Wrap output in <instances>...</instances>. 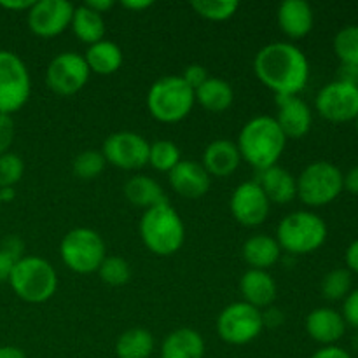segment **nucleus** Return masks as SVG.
<instances>
[{"mask_svg": "<svg viewBox=\"0 0 358 358\" xmlns=\"http://www.w3.org/2000/svg\"><path fill=\"white\" fill-rule=\"evenodd\" d=\"M254 72L275 96H297L310 80V62L290 42H269L255 55Z\"/></svg>", "mask_w": 358, "mask_h": 358, "instance_id": "obj_1", "label": "nucleus"}, {"mask_svg": "<svg viewBox=\"0 0 358 358\" xmlns=\"http://www.w3.org/2000/svg\"><path fill=\"white\" fill-rule=\"evenodd\" d=\"M238 150L241 159L257 171L276 166L285 150L287 138L278 122L271 115H257L245 122L238 135Z\"/></svg>", "mask_w": 358, "mask_h": 358, "instance_id": "obj_2", "label": "nucleus"}, {"mask_svg": "<svg viewBox=\"0 0 358 358\" xmlns=\"http://www.w3.org/2000/svg\"><path fill=\"white\" fill-rule=\"evenodd\" d=\"M138 229L143 245L159 257L177 254L185 241L184 220L168 201L145 210Z\"/></svg>", "mask_w": 358, "mask_h": 358, "instance_id": "obj_3", "label": "nucleus"}, {"mask_svg": "<svg viewBox=\"0 0 358 358\" xmlns=\"http://www.w3.org/2000/svg\"><path fill=\"white\" fill-rule=\"evenodd\" d=\"M327 224L320 215L308 210L292 212L280 220L276 241L282 252L290 255H306L317 252L327 240Z\"/></svg>", "mask_w": 358, "mask_h": 358, "instance_id": "obj_4", "label": "nucleus"}, {"mask_svg": "<svg viewBox=\"0 0 358 358\" xmlns=\"http://www.w3.org/2000/svg\"><path fill=\"white\" fill-rule=\"evenodd\" d=\"M9 285L21 301L41 304L56 294L58 273L45 259L37 255H23L10 273Z\"/></svg>", "mask_w": 358, "mask_h": 358, "instance_id": "obj_5", "label": "nucleus"}, {"mask_svg": "<svg viewBox=\"0 0 358 358\" xmlns=\"http://www.w3.org/2000/svg\"><path fill=\"white\" fill-rule=\"evenodd\" d=\"M194 103V90H191L180 76L161 77L147 93V108L150 115L164 124L184 121L192 112Z\"/></svg>", "mask_w": 358, "mask_h": 358, "instance_id": "obj_6", "label": "nucleus"}, {"mask_svg": "<svg viewBox=\"0 0 358 358\" xmlns=\"http://www.w3.org/2000/svg\"><path fill=\"white\" fill-rule=\"evenodd\" d=\"M59 257L70 271L77 275H91L98 271L107 257V247L103 238L94 229L76 227L63 236L59 243Z\"/></svg>", "mask_w": 358, "mask_h": 358, "instance_id": "obj_7", "label": "nucleus"}, {"mask_svg": "<svg viewBox=\"0 0 358 358\" xmlns=\"http://www.w3.org/2000/svg\"><path fill=\"white\" fill-rule=\"evenodd\" d=\"M343 189V171L329 161L308 164L297 177V198L311 208L332 203Z\"/></svg>", "mask_w": 358, "mask_h": 358, "instance_id": "obj_8", "label": "nucleus"}, {"mask_svg": "<svg viewBox=\"0 0 358 358\" xmlns=\"http://www.w3.org/2000/svg\"><path fill=\"white\" fill-rule=\"evenodd\" d=\"M262 331H264L262 311L243 301L231 303L217 317V334L227 345H248L255 341Z\"/></svg>", "mask_w": 358, "mask_h": 358, "instance_id": "obj_9", "label": "nucleus"}, {"mask_svg": "<svg viewBox=\"0 0 358 358\" xmlns=\"http://www.w3.org/2000/svg\"><path fill=\"white\" fill-rule=\"evenodd\" d=\"M31 79L23 59L13 51L0 49V114L10 115L28 101Z\"/></svg>", "mask_w": 358, "mask_h": 358, "instance_id": "obj_10", "label": "nucleus"}, {"mask_svg": "<svg viewBox=\"0 0 358 358\" xmlns=\"http://www.w3.org/2000/svg\"><path fill=\"white\" fill-rule=\"evenodd\" d=\"M90 66L83 55L65 51L56 55L45 69V84L59 96H72L79 93L90 80Z\"/></svg>", "mask_w": 358, "mask_h": 358, "instance_id": "obj_11", "label": "nucleus"}, {"mask_svg": "<svg viewBox=\"0 0 358 358\" xmlns=\"http://www.w3.org/2000/svg\"><path fill=\"white\" fill-rule=\"evenodd\" d=\"M150 143L135 131H117L105 138L101 154L108 164L121 170H140L149 163Z\"/></svg>", "mask_w": 358, "mask_h": 358, "instance_id": "obj_12", "label": "nucleus"}, {"mask_svg": "<svg viewBox=\"0 0 358 358\" xmlns=\"http://www.w3.org/2000/svg\"><path fill=\"white\" fill-rule=\"evenodd\" d=\"M317 112L331 122H348L358 117V87L355 84L332 80L315 98Z\"/></svg>", "mask_w": 358, "mask_h": 358, "instance_id": "obj_13", "label": "nucleus"}, {"mask_svg": "<svg viewBox=\"0 0 358 358\" xmlns=\"http://www.w3.org/2000/svg\"><path fill=\"white\" fill-rule=\"evenodd\" d=\"M73 3L66 0H38L27 10L28 27L38 37H56L70 27Z\"/></svg>", "mask_w": 358, "mask_h": 358, "instance_id": "obj_14", "label": "nucleus"}, {"mask_svg": "<svg viewBox=\"0 0 358 358\" xmlns=\"http://www.w3.org/2000/svg\"><path fill=\"white\" fill-rule=\"evenodd\" d=\"M269 208H271V203L255 180L243 182L231 194V213L236 222L245 227L261 226L268 219Z\"/></svg>", "mask_w": 358, "mask_h": 358, "instance_id": "obj_15", "label": "nucleus"}, {"mask_svg": "<svg viewBox=\"0 0 358 358\" xmlns=\"http://www.w3.org/2000/svg\"><path fill=\"white\" fill-rule=\"evenodd\" d=\"M276 122L287 140H299L310 133L313 114L306 101L299 96H276Z\"/></svg>", "mask_w": 358, "mask_h": 358, "instance_id": "obj_16", "label": "nucleus"}, {"mask_svg": "<svg viewBox=\"0 0 358 358\" xmlns=\"http://www.w3.org/2000/svg\"><path fill=\"white\" fill-rule=\"evenodd\" d=\"M170 185L178 196L185 199H199L210 191L212 177L196 161H180L173 170L168 173Z\"/></svg>", "mask_w": 358, "mask_h": 358, "instance_id": "obj_17", "label": "nucleus"}, {"mask_svg": "<svg viewBox=\"0 0 358 358\" xmlns=\"http://www.w3.org/2000/svg\"><path fill=\"white\" fill-rule=\"evenodd\" d=\"M306 332L313 341L324 346H334L346 332V322L332 308H317L306 317Z\"/></svg>", "mask_w": 358, "mask_h": 358, "instance_id": "obj_18", "label": "nucleus"}, {"mask_svg": "<svg viewBox=\"0 0 358 358\" xmlns=\"http://www.w3.org/2000/svg\"><path fill=\"white\" fill-rule=\"evenodd\" d=\"M240 292L243 296V303L262 311L273 306L278 296V287L268 271L247 269L240 280Z\"/></svg>", "mask_w": 358, "mask_h": 358, "instance_id": "obj_19", "label": "nucleus"}, {"mask_svg": "<svg viewBox=\"0 0 358 358\" xmlns=\"http://www.w3.org/2000/svg\"><path fill=\"white\" fill-rule=\"evenodd\" d=\"M241 163L240 150L236 142L227 138L213 140L203 152V168L208 171L210 177H229L238 170Z\"/></svg>", "mask_w": 358, "mask_h": 358, "instance_id": "obj_20", "label": "nucleus"}, {"mask_svg": "<svg viewBox=\"0 0 358 358\" xmlns=\"http://www.w3.org/2000/svg\"><path fill=\"white\" fill-rule=\"evenodd\" d=\"M280 28L290 38H303L313 30V9L304 0H285L280 3L276 13Z\"/></svg>", "mask_w": 358, "mask_h": 358, "instance_id": "obj_21", "label": "nucleus"}, {"mask_svg": "<svg viewBox=\"0 0 358 358\" xmlns=\"http://www.w3.org/2000/svg\"><path fill=\"white\" fill-rule=\"evenodd\" d=\"M255 182L261 185L269 203L287 205L297 198V178L280 164L259 171V178Z\"/></svg>", "mask_w": 358, "mask_h": 358, "instance_id": "obj_22", "label": "nucleus"}, {"mask_svg": "<svg viewBox=\"0 0 358 358\" xmlns=\"http://www.w3.org/2000/svg\"><path fill=\"white\" fill-rule=\"evenodd\" d=\"M205 352L203 336L189 327L171 331L161 345V358H203Z\"/></svg>", "mask_w": 358, "mask_h": 358, "instance_id": "obj_23", "label": "nucleus"}, {"mask_svg": "<svg viewBox=\"0 0 358 358\" xmlns=\"http://www.w3.org/2000/svg\"><path fill=\"white\" fill-rule=\"evenodd\" d=\"M241 255H243V261L250 266L248 269L268 271L280 261L282 248H280L276 238L269 236V234H254L243 243Z\"/></svg>", "mask_w": 358, "mask_h": 358, "instance_id": "obj_24", "label": "nucleus"}, {"mask_svg": "<svg viewBox=\"0 0 358 358\" xmlns=\"http://www.w3.org/2000/svg\"><path fill=\"white\" fill-rule=\"evenodd\" d=\"M124 196L133 206L149 210L152 206L166 203V194L156 178L149 175H135L124 184Z\"/></svg>", "mask_w": 358, "mask_h": 358, "instance_id": "obj_25", "label": "nucleus"}, {"mask_svg": "<svg viewBox=\"0 0 358 358\" xmlns=\"http://www.w3.org/2000/svg\"><path fill=\"white\" fill-rule=\"evenodd\" d=\"M196 101L201 105L205 110L212 114H220L226 112L234 101V90L226 79L220 77H208L205 84L194 91Z\"/></svg>", "mask_w": 358, "mask_h": 358, "instance_id": "obj_26", "label": "nucleus"}, {"mask_svg": "<svg viewBox=\"0 0 358 358\" xmlns=\"http://www.w3.org/2000/svg\"><path fill=\"white\" fill-rule=\"evenodd\" d=\"M84 59L90 66V72L98 73V76H110L121 69L124 56H122V49L115 42L103 38L96 44L87 45Z\"/></svg>", "mask_w": 358, "mask_h": 358, "instance_id": "obj_27", "label": "nucleus"}, {"mask_svg": "<svg viewBox=\"0 0 358 358\" xmlns=\"http://www.w3.org/2000/svg\"><path fill=\"white\" fill-rule=\"evenodd\" d=\"M73 35L80 42L87 45H93L105 38V20L101 14L94 13L93 9L83 3V6L73 7L72 21H70Z\"/></svg>", "mask_w": 358, "mask_h": 358, "instance_id": "obj_28", "label": "nucleus"}, {"mask_svg": "<svg viewBox=\"0 0 358 358\" xmlns=\"http://www.w3.org/2000/svg\"><path fill=\"white\" fill-rule=\"evenodd\" d=\"M152 352L154 336L142 327L128 329L115 341L117 358H149Z\"/></svg>", "mask_w": 358, "mask_h": 358, "instance_id": "obj_29", "label": "nucleus"}, {"mask_svg": "<svg viewBox=\"0 0 358 358\" xmlns=\"http://www.w3.org/2000/svg\"><path fill=\"white\" fill-rule=\"evenodd\" d=\"M182 161L180 149L171 140H156L150 143L149 149V163L156 171L170 173L175 166Z\"/></svg>", "mask_w": 358, "mask_h": 358, "instance_id": "obj_30", "label": "nucleus"}, {"mask_svg": "<svg viewBox=\"0 0 358 358\" xmlns=\"http://www.w3.org/2000/svg\"><path fill=\"white\" fill-rule=\"evenodd\" d=\"M352 273L345 268H338L329 271L322 280V296L327 301H345L352 292Z\"/></svg>", "mask_w": 358, "mask_h": 358, "instance_id": "obj_31", "label": "nucleus"}, {"mask_svg": "<svg viewBox=\"0 0 358 358\" xmlns=\"http://www.w3.org/2000/svg\"><path fill=\"white\" fill-rule=\"evenodd\" d=\"M334 52L343 65L358 66V24H348L336 34Z\"/></svg>", "mask_w": 358, "mask_h": 358, "instance_id": "obj_32", "label": "nucleus"}, {"mask_svg": "<svg viewBox=\"0 0 358 358\" xmlns=\"http://www.w3.org/2000/svg\"><path fill=\"white\" fill-rule=\"evenodd\" d=\"M105 166H107V161H105L101 150L87 149L77 154L72 163V171L80 180H93V178L100 177Z\"/></svg>", "mask_w": 358, "mask_h": 358, "instance_id": "obj_33", "label": "nucleus"}, {"mask_svg": "<svg viewBox=\"0 0 358 358\" xmlns=\"http://www.w3.org/2000/svg\"><path fill=\"white\" fill-rule=\"evenodd\" d=\"M96 273L100 275L101 282L110 287L126 285L131 278V268H129L128 261L119 255H107Z\"/></svg>", "mask_w": 358, "mask_h": 358, "instance_id": "obj_34", "label": "nucleus"}, {"mask_svg": "<svg viewBox=\"0 0 358 358\" xmlns=\"http://www.w3.org/2000/svg\"><path fill=\"white\" fill-rule=\"evenodd\" d=\"M191 7L205 20L226 21L238 13L240 3L236 0H194Z\"/></svg>", "mask_w": 358, "mask_h": 358, "instance_id": "obj_35", "label": "nucleus"}, {"mask_svg": "<svg viewBox=\"0 0 358 358\" xmlns=\"http://www.w3.org/2000/svg\"><path fill=\"white\" fill-rule=\"evenodd\" d=\"M24 245L21 238L6 236L0 243V283L9 282L16 262L23 257Z\"/></svg>", "mask_w": 358, "mask_h": 358, "instance_id": "obj_36", "label": "nucleus"}, {"mask_svg": "<svg viewBox=\"0 0 358 358\" xmlns=\"http://www.w3.org/2000/svg\"><path fill=\"white\" fill-rule=\"evenodd\" d=\"M24 173V163L17 154L6 152L0 156V189L14 187Z\"/></svg>", "mask_w": 358, "mask_h": 358, "instance_id": "obj_37", "label": "nucleus"}, {"mask_svg": "<svg viewBox=\"0 0 358 358\" xmlns=\"http://www.w3.org/2000/svg\"><path fill=\"white\" fill-rule=\"evenodd\" d=\"M14 121L10 115L0 114V156L9 152L10 145L14 142Z\"/></svg>", "mask_w": 358, "mask_h": 358, "instance_id": "obj_38", "label": "nucleus"}, {"mask_svg": "<svg viewBox=\"0 0 358 358\" xmlns=\"http://www.w3.org/2000/svg\"><path fill=\"white\" fill-rule=\"evenodd\" d=\"M182 79L185 80V84H187L191 90H198L201 84H205V80L208 79V70L205 69L203 65H198V63H192V65H189L187 69L184 70V73H182Z\"/></svg>", "mask_w": 358, "mask_h": 358, "instance_id": "obj_39", "label": "nucleus"}, {"mask_svg": "<svg viewBox=\"0 0 358 358\" xmlns=\"http://www.w3.org/2000/svg\"><path fill=\"white\" fill-rule=\"evenodd\" d=\"M343 318L348 325L358 329V289L352 290L343 301Z\"/></svg>", "mask_w": 358, "mask_h": 358, "instance_id": "obj_40", "label": "nucleus"}, {"mask_svg": "<svg viewBox=\"0 0 358 358\" xmlns=\"http://www.w3.org/2000/svg\"><path fill=\"white\" fill-rule=\"evenodd\" d=\"M311 358H353L346 350L341 346H322L318 352H315Z\"/></svg>", "mask_w": 358, "mask_h": 358, "instance_id": "obj_41", "label": "nucleus"}, {"mask_svg": "<svg viewBox=\"0 0 358 358\" xmlns=\"http://www.w3.org/2000/svg\"><path fill=\"white\" fill-rule=\"evenodd\" d=\"M262 322H264V327H276V325H282L283 324V313L276 308L269 306L262 311Z\"/></svg>", "mask_w": 358, "mask_h": 358, "instance_id": "obj_42", "label": "nucleus"}, {"mask_svg": "<svg viewBox=\"0 0 358 358\" xmlns=\"http://www.w3.org/2000/svg\"><path fill=\"white\" fill-rule=\"evenodd\" d=\"M338 80L341 83H348V84H358V66L353 65H343L339 66L338 70Z\"/></svg>", "mask_w": 358, "mask_h": 358, "instance_id": "obj_43", "label": "nucleus"}, {"mask_svg": "<svg viewBox=\"0 0 358 358\" xmlns=\"http://www.w3.org/2000/svg\"><path fill=\"white\" fill-rule=\"evenodd\" d=\"M345 261H346V266H348V271L357 273L358 275V238L355 241H352L350 247L346 248Z\"/></svg>", "mask_w": 358, "mask_h": 358, "instance_id": "obj_44", "label": "nucleus"}, {"mask_svg": "<svg viewBox=\"0 0 358 358\" xmlns=\"http://www.w3.org/2000/svg\"><path fill=\"white\" fill-rule=\"evenodd\" d=\"M343 187L348 192H352V194L358 196V164L350 168L348 173L343 175Z\"/></svg>", "mask_w": 358, "mask_h": 358, "instance_id": "obj_45", "label": "nucleus"}, {"mask_svg": "<svg viewBox=\"0 0 358 358\" xmlns=\"http://www.w3.org/2000/svg\"><path fill=\"white\" fill-rule=\"evenodd\" d=\"M31 0H2L0 2V7L3 9H9V10H28L31 7Z\"/></svg>", "mask_w": 358, "mask_h": 358, "instance_id": "obj_46", "label": "nucleus"}, {"mask_svg": "<svg viewBox=\"0 0 358 358\" xmlns=\"http://www.w3.org/2000/svg\"><path fill=\"white\" fill-rule=\"evenodd\" d=\"M86 6L90 7V9H93L94 13H98L103 16V13H107L108 9H112V7H114V2H112V0H87Z\"/></svg>", "mask_w": 358, "mask_h": 358, "instance_id": "obj_47", "label": "nucleus"}, {"mask_svg": "<svg viewBox=\"0 0 358 358\" xmlns=\"http://www.w3.org/2000/svg\"><path fill=\"white\" fill-rule=\"evenodd\" d=\"M122 7L138 13V10H145L149 9V7H152V2H150V0H124V2H122Z\"/></svg>", "mask_w": 358, "mask_h": 358, "instance_id": "obj_48", "label": "nucleus"}, {"mask_svg": "<svg viewBox=\"0 0 358 358\" xmlns=\"http://www.w3.org/2000/svg\"><path fill=\"white\" fill-rule=\"evenodd\" d=\"M0 358H27V355L16 346H0Z\"/></svg>", "mask_w": 358, "mask_h": 358, "instance_id": "obj_49", "label": "nucleus"}, {"mask_svg": "<svg viewBox=\"0 0 358 358\" xmlns=\"http://www.w3.org/2000/svg\"><path fill=\"white\" fill-rule=\"evenodd\" d=\"M14 196H16V191H14V187H2V189H0V201H2V203L13 201Z\"/></svg>", "mask_w": 358, "mask_h": 358, "instance_id": "obj_50", "label": "nucleus"}, {"mask_svg": "<svg viewBox=\"0 0 358 358\" xmlns=\"http://www.w3.org/2000/svg\"><path fill=\"white\" fill-rule=\"evenodd\" d=\"M355 122H357V131H358V117L355 119Z\"/></svg>", "mask_w": 358, "mask_h": 358, "instance_id": "obj_51", "label": "nucleus"}, {"mask_svg": "<svg viewBox=\"0 0 358 358\" xmlns=\"http://www.w3.org/2000/svg\"><path fill=\"white\" fill-rule=\"evenodd\" d=\"M0 206H2V201H0Z\"/></svg>", "mask_w": 358, "mask_h": 358, "instance_id": "obj_52", "label": "nucleus"}, {"mask_svg": "<svg viewBox=\"0 0 358 358\" xmlns=\"http://www.w3.org/2000/svg\"><path fill=\"white\" fill-rule=\"evenodd\" d=\"M357 87H358V84H357Z\"/></svg>", "mask_w": 358, "mask_h": 358, "instance_id": "obj_53", "label": "nucleus"}]
</instances>
